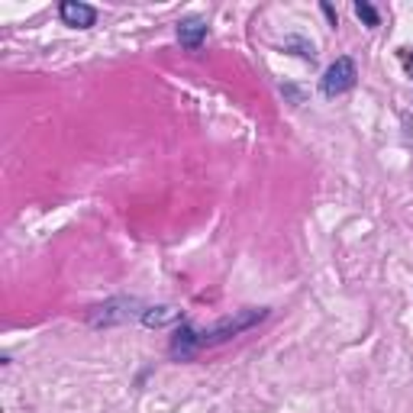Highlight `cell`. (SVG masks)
I'll return each instance as SVG.
<instances>
[{"label": "cell", "mask_w": 413, "mask_h": 413, "mask_svg": "<svg viewBox=\"0 0 413 413\" xmlns=\"http://www.w3.org/2000/svg\"><path fill=\"white\" fill-rule=\"evenodd\" d=\"M265 317H268V310H239L236 317H223L220 323H213L203 333H197V339H201V346H216V342L233 339V336L245 333V329H252L255 323H262Z\"/></svg>", "instance_id": "1"}, {"label": "cell", "mask_w": 413, "mask_h": 413, "mask_svg": "<svg viewBox=\"0 0 413 413\" xmlns=\"http://www.w3.org/2000/svg\"><path fill=\"white\" fill-rule=\"evenodd\" d=\"M355 78H359V68L352 58H336V62L326 68L323 74V81H320V91L326 97H336V94H346L352 85H355Z\"/></svg>", "instance_id": "2"}, {"label": "cell", "mask_w": 413, "mask_h": 413, "mask_svg": "<svg viewBox=\"0 0 413 413\" xmlns=\"http://www.w3.org/2000/svg\"><path fill=\"white\" fill-rule=\"evenodd\" d=\"M62 20L68 23V26H74V30H91L97 20V10L94 7H87V3H81V0H65L62 3Z\"/></svg>", "instance_id": "3"}, {"label": "cell", "mask_w": 413, "mask_h": 413, "mask_svg": "<svg viewBox=\"0 0 413 413\" xmlns=\"http://www.w3.org/2000/svg\"><path fill=\"white\" fill-rule=\"evenodd\" d=\"M194 349H201V339H197V333L191 326H181L175 333V342H171V355L175 359H188Z\"/></svg>", "instance_id": "4"}, {"label": "cell", "mask_w": 413, "mask_h": 413, "mask_svg": "<svg viewBox=\"0 0 413 413\" xmlns=\"http://www.w3.org/2000/svg\"><path fill=\"white\" fill-rule=\"evenodd\" d=\"M203 36H207V23H201V20H188L178 26V39L184 49H201Z\"/></svg>", "instance_id": "5"}, {"label": "cell", "mask_w": 413, "mask_h": 413, "mask_svg": "<svg viewBox=\"0 0 413 413\" xmlns=\"http://www.w3.org/2000/svg\"><path fill=\"white\" fill-rule=\"evenodd\" d=\"M171 320H178V310L175 307H159V310H146V313H142V323H146V326H165Z\"/></svg>", "instance_id": "6"}, {"label": "cell", "mask_w": 413, "mask_h": 413, "mask_svg": "<svg viewBox=\"0 0 413 413\" xmlns=\"http://www.w3.org/2000/svg\"><path fill=\"white\" fill-rule=\"evenodd\" d=\"M355 16H359L365 26H378V10H375L371 3H365V0H359V3H355Z\"/></svg>", "instance_id": "7"}]
</instances>
